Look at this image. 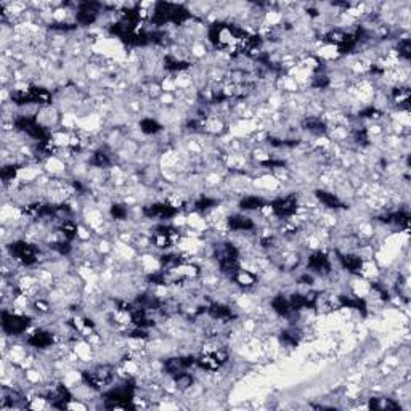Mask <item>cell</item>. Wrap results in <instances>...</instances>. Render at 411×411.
I'll list each match as a JSON object with an SVG mask.
<instances>
[{"label":"cell","instance_id":"cell-1","mask_svg":"<svg viewBox=\"0 0 411 411\" xmlns=\"http://www.w3.org/2000/svg\"><path fill=\"white\" fill-rule=\"evenodd\" d=\"M228 360V354L225 352L224 348H216V350H209L202 355H200L196 358V364L201 370H208V371H216L218 370L222 364Z\"/></svg>","mask_w":411,"mask_h":411},{"label":"cell","instance_id":"cell-2","mask_svg":"<svg viewBox=\"0 0 411 411\" xmlns=\"http://www.w3.org/2000/svg\"><path fill=\"white\" fill-rule=\"evenodd\" d=\"M12 256L24 265H34L37 262V250L26 241H16L10 246Z\"/></svg>","mask_w":411,"mask_h":411},{"label":"cell","instance_id":"cell-3","mask_svg":"<svg viewBox=\"0 0 411 411\" xmlns=\"http://www.w3.org/2000/svg\"><path fill=\"white\" fill-rule=\"evenodd\" d=\"M31 320L21 315H13L8 312H4L2 314V328L6 334H13V336H18V334L24 332L29 326Z\"/></svg>","mask_w":411,"mask_h":411},{"label":"cell","instance_id":"cell-4","mask_svg":"<svg viewBox=\"0 0 411 411\" xmlns=\"http://www.w3.org/2000/svg\"><path fill=\"white\" fill-rule=\"evenodd\" d=\"M112 376H114L112 368L108 366V364H103V366H98L94 371L84 372V380H86L90 387L98 389V387L108 384L110 380L112 379Z\"/></svg>","mask_w":411,"mask_h":411},{"label":"cell","instance_id":"cell-5","mask_svg":"<svg viewBox=\"0 0 411 411\" xmlns=\"http://www.w3.org/2000/svg\"><path fill=\"white\" fill-rule=\"evenodd\" d=\"M272 210L276 217L283 218V217H291L296 214L298 210V200L296 196H286V198H280V200L272 202Z\"/></svg>","mask_w":411,"mask_h":411},{"label":"cell","instance_id":"cell-6","mask_svg":"<svg viewBox=\"0 0 411 411\" xmlns=\"http://www.w3.org/2000/svg\"><path fill=\"white\" fill-rule=\"evenodd\" d=\"M98 8H100V5L95 2L79 4L78 13H76V21L82 26H90L92 22H95V20L98 16Z\"/></svg>","mask_w":411,"mask_h":411},{"label":"cell","instance_id":"cell-7","mask_svg":"<svg viewBox=\"0 0 411 411\" xmlns=\"http://www.w3.org/2000/svg\"><path fill=\"white\" fill-rule=\"evenodd\" d=\"M143 214L146 216L148 218H170L177 214V208L172 204L167 202H156V204H150L143 209Z\"/></svg>","mask_w":411,"mask_h":411},{"label":"cell","instance_id":"cell-8","mask_svg":"<svg viewBox=\"0 0 411 411\" xmlns=\"http://www.w3.org/2000/svg\"><path fill=\"white\" fill-rule=\"evenodd\" d=\"M308 268L314 270L316 273H330L331 270V264H330V258L326 257V254L323 252H315L308 257Z\"/></svg>","mask_w":411,"mask_h":411},{"label":"cell","instance_id":"cell-9","mask_svg":"<svg viewBox=\"0 0 411 411\" xmlns=\"http://www.w3.org/2000/svg\"><path fill=\"white\" fill-rule=\"evenodd\" d=\"M339 260L342 268L350 273H360L363 270V258L356 254H342Z\"/></svg>","mask_w":411,"mask_h":411},{"label":"cell","instance_id":"cell-10","mask_svg":"<svg viewBox=\"0 0 411 411\" xmlns=\"http://www.w3.org/2000/svg\"><path fill=\"white\" fill-rule=\"evenodd\" d=\"M228 226L232 228L234 232H249L254 228V222L250 217H246V216H232L228 217Z\"/></svg>","mask_w":411,"mask_h":411},{"label":"cell","instance_id":"cell-11","mask_svg":"<svg viewBox=\"0 0 411 411\" xmlns=\"http://www.w3.org/2000/svg\"><path fill=\"white\" fill-rule=\"evenodd\" d=\"M28 344L37 348H47L53 344V338L47 331H36L28 338Z\"/></svg>","mask_w":411,"mask_h":411},{"label":"cell","instance_id":"cell-12","mask_svg":"<svg viewBox=\"0 0 411 411\" xmlns=\"http://www.w3.org/2000/svg\"><path fill=\"white\" fill-rule=\"evenodd\" d=\"M209 315L216 320H220V322H230L233 318V312L230 307L222 306V304H212V306L208 308Z\"/></svg>","mask_w":411,"mask_h":411},{"label":"cell","instance_id":"cell-13","mask_svg":"<svg viewBox=\"0 0 411 411\" xmlns=\"http://www.w3.org/2000/svg\"><path fill=\"white\" fill-rule=\"evenodd\" d=\"M272 308L275 310L280 316H291L294 312L289 300L284 299L283 296H276V298L272 299Z\"/></svg>","mask_w":411,"mask_h":411},{"label":"cell","instance_id":"cell-14","mask_svg":"<svg viewBox=\"0 0 411 411\" xmlns=\"http://www.w3.org/2000/svg\"><path fill=\"white\" fill-rule=\"evenodd\" d=\"M315 194L318 198V201L323 202L326 208H330V209H339V208H342V201L334 193L324 192V190H318Z\"/></svg>","mask_w":411,"mask_h":411},{"label":"cell","instance_id":"cell-15","mask_svg":"<svg viewBox=\"0 0 411 411\" xmlns=\"http://www.w3.org/2000/svg\"><path fill=\"white\" fill-rule=\"evenodd\" d=\"M304 128H307L308 132L316 134V135H323L326 134V124L324 120H322V118L316 116H310L304 119Z\"/></svg>","mask_w":411,"mask_h":411},{"label":"cell","instance_id":"cell-16","mask_svg":"<svg viewBox=\"0 0 411 411\" xmlns=\"http://www.w3.org/2000/svg\"><path fill=\"white\" fill-rule=\"evenodd\" d=\"M265 206V201L262 200L260 196H244L242 200L240 201V208L242 210H257V209H262Z\"/></svg>","mask_w":411,"mask_h":411},{"label":"cell","instance_id":"cell-17","mask_svg":"<svg viewBox=\"0 0 411 411\" xmlns=\"http://www.w3.org/2000/svg\"><path fill=\"white\" fill-rule=\"evenodd\" d=\"M232 278L234 280V283H238L241 288H250V286H254L256 281H257L252 273L248 272V270H241V268L234 273Z\"/></svg>","mask_w":411,"mask_h":411},{"label":"cell","instance_id":"cell-18","mask_svg":"<svg viewBox=\"0 0 411 411\" xmlns=\"http://www.w3.org/2000/svg\"><path fill=\"white\" fill-rule=\"evenodd\" d=\"M370 408L378 410V411H389V410H397L400 406L397 402H394L390 398H371Z\"/></svg>","mask_w":411,"mask_h":411},{"label":"cell","instance_id":"cell-19","mask_svg":"<svg viewBox=\"0 0 411 411\" xmlns=\"http://www.w3.org/2000/svg\"><path fill=\"white\" fill-rule=\"evenodd\" d=\"M384 220H386L387 224H395V225H398L402 228H408L410 214H408V212H405V210H398V212H395V214L387 216Z\"/></svg>","mask_w":411,"mask_h":411},{"label":"cell","instance_id":"cell-20","mask_svg":"<svg viewBox=\"0 0 411 411\" xmlns=\"http://www.w3.org/2000/svg\"><path fill=\"white\" fill-rule=\"evenodd\" d=\"M174 380H175V386H177V389H180V390H186V389H190V387L193 386L194 378H193L192 374H190V372L182 371V372H178V374H175V376H174Z\"/></svg>","mask_w":411,"mask_h":411},{"label":"cell","instance_id":"cell-21","mask_svg":"<svg viewBox=\"0 0 411 411\" xmlns=\"http://www.w3.org/2000/svg\"><path fill=\"white\" fill-rule=\"evenodd\" d=\"M300 338H302V332H300L299 330H296V328L286 330V331L281 332V340H283L284 344L291 346V347L298 346V344H299V340H300Z\"/></svg>","mask_w":411,"mask_h":411},{"label":"cell","instance_id":"cell-22","mask_svg":"<svg viewBox=\"0 0 411 411\" xmlns=\"http://www.w3.org/2000/svg\"><path fill=\"white\" fill-rule=\"evenodd\" d=\"M60 232L63 233V236H64L66 241H71V240H74L76 236H78V226H76V224L70 218L63 220L62 226H60Z\"/></svg>","mask_w":411,"mask_h":411},{"label":"cell","instance_id":"cell-23","mask_svg":"<svg viewBox=\"0 0 411 411\" xmlns=\"http://www.w3.org/2000/svg\"><path fill=\"white\" fill-rule=\"evenodd\" d=\"M140 127H142V132L148 134V135H154V134H158L159 130H161V124H159L158 120L151 119V118L143 119L140 122Z\"/></svg>","mask_w":411,"mask_h":411},{"label":"cell","instance_id":"cell-24","mask_svg":"<svg viewBox=\"0 0 411 411\" xmlns=\"http://www.w3.org/2000/svg\"><path fill=\"white\" fill-rule=\"evenodd\" d=\"M166 68L169 71H180V70H185V68H188V63L180 62V60L174 58V56H169V58H166Z\"/></svg>","mask_w":411,"mask_h":411},{"label":"cell","instance_id":"cell-25","mask_svg":"<svg viewBox=\"0 0 411 411\" xmlns=\"http://www.w3.org/2000/svg\"><path fill=\"white\" fill-rule=\"evenodd\" d=\"M161 262H162L164 267H167V268H175V267H178V265L182 264V258L177 254H167V256H162Z\"/></svg>","mask_w":411,"mask_h":411},{"label":"cell","instance_id":"cell-26","mask_svg":"<svg viewBox=\"0 0 411 411\" xmlns=\"http://www.w3.org/2000/svg\"><path fill=\"white\" fill-rule=\"evenodd\" d=\"M110 158L106 153H103V151H98V153L94 154L92 158V164L96 166V167H106V166H110Z\"/></svg>","mask_w":411,"mask_h":411},{"label":"cell","instance_id":"cell-27","mask_svg":"<svg viewBox=\"0 0 411 411\" xmlns=\"http://www.w3.org/2000/svg\"><path fill=\"white\" fill-rule=\"evenodd\" d=\"M111 216L114 218H118V220H122L127 217V208L122 204H112V208H111Z\"/></svg>","mask_w":411,"mask_h":411},{"label":"cell","instance_id":"cell-28","mask_svg":"<svg viewBox=\"0 0 411 411\" xmlns=\"http://www.w3.org/2000/svg\"><path fill=\"white\" fill-rule=\"evenodd\" d=\"M52 249H55L58 254H68L71 250V244H70V241H56V242H53V244H50Z\"/></svg>","mask_w":411,"mask_h":411},{"label":"cell","instance_id":"cell-29","mask_svg":"<svg viewBox=\"0 0 411 411\" xmlns=\"http://www.w3.org/2000/svg\"><path fill=\"white\" fill-rule=\"evenodd\" d=\"M216 200H210V198H201V200H198L196 204H194V208L196 209H200V210H208L210 209L212 206H216Z\"/></svg>","mask_w":411,"mask_h":411},{"label":"cell","instance_id":"cell-30","mask_svg":"<svg viewBox=\"0 0 411 411\" xmlns=\"http://www.w3.org/2000/svg\"><path fill=\"white\" fill-rule=\"evenodd\" d=\"M398 53L403 56V58H410L411 56V44L408 39H403L400 44H398Z\"/></svg>","mask_w":411,"mask_h":411},{"label":"cell","instance_id":"cell-31","mask_svg":"<svg viewBox=\"0 0 411 411\" xmlns=\"http://www.w3.org/2000/svg\"><path fill=\"white\" fill-rule=\"evenodd\" d=\"M330 84V79L326 78L324 74H318V76H315L314 78V82H312V86L314 87H316V88H323V87H326Z\"/></svg>","mask_w":411,"mask_h":411},{"label":"cell","instance_id":"cell-32","mask_svg":"<svg viewBox=\"0 0 411 411\" xmlns=\"http://www.w3.org/2000/svg\"><path fill=\"white\" fill-rule=\"evenodd\" d=\"M14 174H16V167H14V166H5L4 169H2V180L4 182L13 180Z\"/></svg>","mask_w":411,"mask_h":411},{"label":"cell","instance_id":"cell-33","mask_svg":"<svg viewBox=\"0 0 411 411\" xmlns=\"http://www.w3.org/2000/svg\"><path fill=\"white\" fill-rule=\"evenodd\" d=\"M36 308L39 312H48V304L47 302H42V300H37L36 302Z\"/></svg>","mask_w":411,"mask_h":411}]
</instances>
